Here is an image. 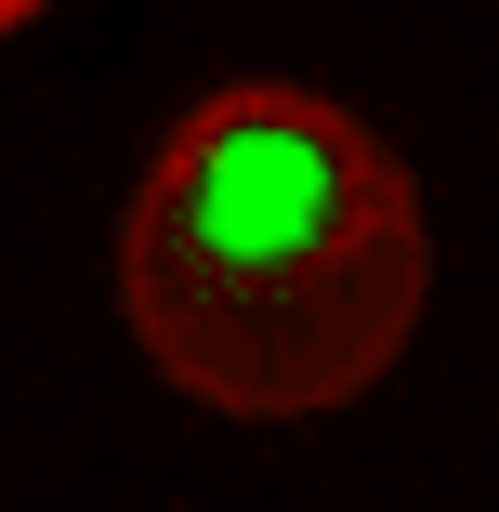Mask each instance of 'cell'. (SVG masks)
I'll return each mask as SVG.
<instances>
[{"label":"cell","instance_id":"1","mask_svg":"<svg viewBox=\"0 0 499 512\" xmlns=\"http://www.w3.org/2000/svg\"><path fill=\"white\" fill-rule=\"evenodd\" d=\"M434 237L368 119L316 92H211L145 171L119 237V316L145 368L224 421H316L421 329Z\"/></svg>","mask_w":499,"mask_h":512},{"label":"cell","instance_id":"2","mask_svg":"<svg viewBox=\"0 0 499 512\" xmlns=\"http://www.w3.org/2000/svg\"><path fill=\"white\" fill-rule=\"evenodd\" d=\"M27 14H40V0H0V27H27Z\"/></svg>","mask_w":499,"mask_h":512}]
</instances>
